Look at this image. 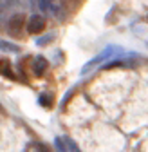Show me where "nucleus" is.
I'll list each match as a JSON object with an SVG mask.
<instances>
[{"mask_svg":"<svg viewBox=\"0 0 148 152\" xmlns=\"http://www.w3.org/2000/svg\"><path fill=\"white\" fill-rule=\"evenodd\" d=\"M40 105H44V107H51L52 105V96L51 94H42L40 96Z\"/></svg>","mask_w":148,"mask_h":152,"instance_id":"9","label":"nucleus"},{"mask_svg":"<svg viewBox=\"0 0 148 152\" xmlns=\"http://www.w3.org/2000/svg\"><path fill=\"white\" fill-rule=\"evenodd\" d=\"M54 147L58 152H81L70 138H54Z\"/></svg>","mask_w":148,"mask_h":152,"instance_id":"3","label":"nucleus"},{"mask_svg":"<svg viewBox=\"0 0 148 152\" xmlns=\"http://www.w3.org/2000/svg\"><path fill=\"white\" fill-rule=\"evenodd\" d=\"M121 54H125L123 47H119V45H108V47H105L98 56H94L90 62H87V64L81 67V74H87V72H90L92 69H96L98 65H101L103 62H107V60H114L116 56H121Z\"/></svg>","mask_w":148,"mask_h":152,"instance_id":"1","label":"nucleus"},{"mask_svg":"<svg viewBox=\"0 0 148 152\" xmlns=\"http://www.w3.org/2000/svg\"><path fill=\"white\" fill-rule=\"evenodd\" d=\"M24 22H25V16L24 15H15V16H11V20L7 24L9 33L11 34H20V31L24 27Z\"/></svg>","mask_w":148,"mask_h":152,"instance_id":"4","label":"nucleus"},{"mask_svg":"<svg viewBox=\"0 0 148 152\" xmlns=\"http://www.w3.org/2000/svg\"><path fill=\"white\" fill-rule=\"evenodd\" d=\"M0 74H4L6 78H9V80H15L16 78L15 72H13V69H11V62L7 58H0Z\"/></svg>","mask_w":148,"mask_h":152,"instance_id":"6","label":"nucleus"},{"mask_svg":"<svg viewBox=\"0 0 148 152\" xmlns=\"http://www.w3.org/2000/svg\"><path fill=\"white\" fill-rule=\"evenodd\" d=\"M49 67V62L47 58H44V56H34V60H33V71L36 76H44V72L47 71Z\"/></svg>","mask_w":148,"mask_h":152,"instance_id":"5","label":"nucleus"},{"mask_svg":"<svg viewBox=\"0 0 148 152\" xmlns=\"http://www.w3.org/2000/svg\"><path fill=\"white\" fill-rule=\"evenodd\" d=\"M52 40H54V33H49L47 36L38 38V40H36V45H45V44H49V42H52Z\"/></svg>","mask_w":148,"mask_h":152,"instance_id":"8","label":"nucleus"},{"mask_svg":"<svg viewBox=\"0 0 148 152\" xmlns=\"http://www.w3.org/2000/svg\"><path fill=\"white\" fill-rule=\"evenodd\" d=\"M25 29H27V33H31V34L42 33V31L45 29V18H44L42 15H33V16H29V20H27V24H25Z\"/></svg>","mask_w":148,"mask_h":152,"instance_id":"2","label":"nucleus"},{"mask_svg":"<svg viewBox=\"0 0 148 152\" xmlns=\"http://www.w3.org/2000/svg\"><path fill=\"white\" fill-rule=\"evenodd\" d=\"M0 51H6V53H20V47L16 44H11L7 40H2L0 38Z\"/></svg>","mask_w":148,"mask_h":152,"instance_id":"7","label":"nucleus"},{"mask_svg":"<svg viewBox=\"0 0 148 152\" xmlns=\"http://www.w3.org/2000/svg\"><path fill=\"white\" fill-rule=\"evenodd\" d=\"M45 148H47V147H45V145H40V143L34 145V152H47Z\"/></svg>","mask_w":148,"mask_h":152,"instance_id":"10","label":"nucleus"}]
</instances>
